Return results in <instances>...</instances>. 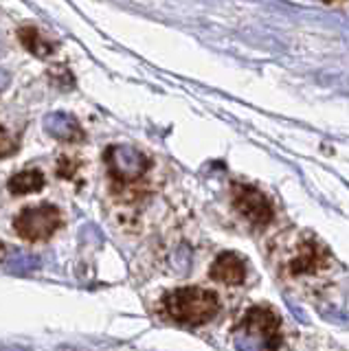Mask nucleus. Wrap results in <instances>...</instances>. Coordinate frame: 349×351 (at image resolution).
Here are the masks:
<instances>
[{
  "label": "nucleus",
  "mask_w": 349,
  "mask_h": 351,
  "mask_svg": "<svg viewBox=\"0 0 349 351\" xmlns=\"http://www.w3.org/2000/svg\"><path fill=\"white\" fill-rule=\"evenodd\" d=\"M60 226V211L51 204L29 206L16 217V230L29 241L49 239Z\"/></svg>",
  "instance_id": "nucleus-3"
},
{
  "label": "nucleus",
  "mask_w": 349,
  "mask_h": 351,
  "mask_svg": "<svg viewBox=\"0 0 349 351\" xmlns=\"http://www.w3.org/2000/svg\"><path fill=\"white\" fill-rule=\"evenodd\" d=\"M235 204L239 208V213L248 217L253 224L264 226L272 219V206L266 200V195L253 189V186H237L235 191Z\"/></svg>",
  "instance_id": "nucleus-5"
},
{
  "label": "nucleus",
  "mask_w": 349,
  "mask_h": 351,
  "mask_svg": "<svg viewBox=\"0 0 349 351\" xmlns=\"http://www.w3.org/2000/svg\"><path fill=\"white\" fill-rule=\"evenodd\" d=\"M7 84H9V73H7L5 69H0V93L5 90Z\"/></svg>",
  "instance_id": "nucleus-12"
},
{
  "label": "nucleus",
  "mask_w": 349,
  "mask_h": 351,
  "mask_svg": "<svg viewBox=\"0 0 349 351\" xmlns=\"http://www.w3.org/2000/svg\"><path fill=\"white\" fill-rule=\"evenodd\" d=\"M167 314L180 323L198 325L206 323L220 310V301L211 290L202 288H180L173 290L165 299Z\"/></svg>",
  "instance_id": "nucleus-2"
},
{
  "label": "nucleus",
  "mask_w": 349,
  "mask_h": 351,
  "mask_svg": "<svg viewBox=\"0 0 349 351\" xmlns=\"http://www.w3.org/2000/svg\"><path fill=\"white\" fill-rule=\"evenodd\" d=\"M45 130L51 136L62 138V141H73L82 136V128L77 119L67 114V112H51L45 117Z\"/></svg>",
  "instance_id": "nucleus-7"
},
{
  "label": "nucleus",
  "mask_w": 349,
  "mask_h": 351,
  "mask_svg": "<svg viewBox=\"0 0 349 351\" xmlns=\"http://www.w3.org/2000/svg\"><path fill=\"white\" fill-rule=\"evenodd\" d=\"M42 184H45V176L36 169H27V171L16 173L14 178L9 180V189H12V193L20 195V193L38 191V189H42Z\"/></svg>",
  "instance_id": "nucleus-8"
},
{
  "label": "nucleus",
  "mask_w": 349,
  "mask_h": 351,
  "mask_svg": "<svg viewBox=\"0 0 349 351\" xmlns=\"http://www.w3.org/2000/svg\"><path fill=\"white\" fill-rule=\"evenodd\" d=\"M211 277L215 281H222L226 285H237L246 277V266L239 255L235 252H222L211 266Z\"/></svg>",
  "instance_id": "nucleus-6"
},
{
  "label": "nucleus",
  "mask_w": 349,
  "mask_h": 351,
  "mask_svg": "<svg viewBox=\"0 0 349 351\" xmlns=\"http://www.w3.org/2000/svg\"><path fill=\"white\" fill-rule=\"evenodd\" d=\"M20 42H23L31 53L40 55V58H47V55L53 53V44H49L36 29H20Z\"/></svg>",
  "instance_id": "nucleus-9"
},
{
  "label": "nucleus",
  "mask_w": 349,
  "mask_h": 351,
  "mask_svg": "<svg viewBox=\"0 0 349 351\" xmlns=\"http://www.w3.org/2000/svg\"><path fill=\"white\" fill-rule=\"evenodd\" d=\"M7 266L12 270H31L38 266V259L34 255H27V252H12L7 259Z\"/></svg>",
  "instance_id": "nucleus-10"
},
{
  "label": "nucleus",
  "mask_w": 349,
  "mask_h": 351,
  "mask_svg": "<svg viewBox=\"0 0 349 351\" xmlns=\"http://www.w3.org/2000/svg\"><path fill=\"white\" fill-rule=\"evenodd\" d=\"M108 167L121 180H136L147 169V158L130 145H115L106 154Z\"/></svg>",
  "instance_id": "nucleus-4"
},
{
  "label": "nucleus",
  "mask_w": 349,
  "mask_h": 351,
  "mask_svg": "<svg viewBox=\"0 0 349 351\" xmlns=\"http://www.w3.org/2000/svg\"><path fill=\"white\" fill-rule=\"evenodd\" d=\"M18 152V141L7 134L5 130H0V156H12V154Z\"/></svg>",
  "instance_id": "nucleus-11"
},
{
  "label": "nucleus",
  "mask_w": 349,
  "mask_h": 351,
  "mask_svg": "<svg viewBox=\"0 0 349 351\" xmlns=\"http://www.w3.org/2000/svg\"><path fill=\"white\" fill-rule=\"evenodd\" d=\"M279 318L268 307H253L235 332L237 351H275Z\"/></svg>",
  "instance_id": "nucleus-1"
}]
</instances>
